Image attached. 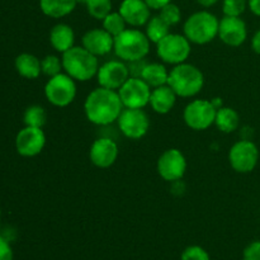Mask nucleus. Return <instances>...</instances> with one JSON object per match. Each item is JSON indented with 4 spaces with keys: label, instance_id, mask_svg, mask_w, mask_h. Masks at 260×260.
<instances>
[{
    "label": "nucleus",
    "instance_id": "6ab92c4d",
    "mask_svg": "<svg viewBox=\"0 0 260 260\" xmlns=\"http://www.w3.org/2000/svg\"><path fill=\"white\" fill-rule=\"evenodd\" d=\"M177 96L175 91L168 84H165V85L154 88V90L151 91L149 104L156 113L167 114L175 106Z\"/></svg>",
    "mask_w": 260,
    "mask_h": 260
},
{
    "label": "nucleus",
    "instance_id": "6e6552de",
    "mask_svg": "<svg viewBox=\"0 0 260 260\" xmlns=\"http://www.w3.org/2000/svg\"><path fill=\"white\" fill-rule=\"evenodd\" d=\"M216 107L211 101L206 99H197L193 101L185 107L183 118L185 124L194 131H203L215 123Z\"/></svg>",
    "mask_w": 260,
    "mask_h": 260
},
{
    "label": "nucleus",
    "instance_id": "a211bd4d",
    "mask_svg": "<svg viewBox=\"0 0 260 260\" xmlns=\"http://www.w3.org/2000/svg\"><path fill=\"white\" fill-rule=\"evenodd\" d=\"M151 8L145 0H123L119 5V10L127 24L132 27H141L149 22Z\"/></svg>",
    "mask_w": 260,
    "mask_h": 260
},
{
    "label": "nucleus",
    "instance_id": "2f4dec72",
    "mask_svg": "<svg viewBox=\"0 0 260 260\" xmlns=\"http://www.w3.org/2000/svg\"><path fill=\"white\" fill-rule=\"evenodd\" d=\"M182 260H210V255L203 248L198 245L188 246L182 253Z\"/></svg>",
    "mask_w": 260,
    "mask_h": 260
},
{
    "label": "nucleus",
    "instance_id": "7c9ffc66",
    "mask_svg": "<svg viewBox=\"0 0 260 260\" xmlns=\"http://www.w3.org/2000/svg\"><path fill=\"white\" fill-rule=\"evenodd\" d=\"M246 0H223L222 12L228 17H240L246 9Z\"/></svg>",
    "mask_w": 260,
    "mask_h": 260
},
{
    "label": "nucleus",
    "instance_id": "72a5a7b5",
    "mask_svg": "<svg viewBox=\"0 0 260 260\" xmlns=\"http://www.w3.org/2000/svg\"><path fill=\"white\" fill-rule=\"evenodd\" d=\"M13 258L14 254L12 246L3 236H0V260H13Z\"/></svg>",
    "mask_w": 260,
    "mask_h": 260
},
{
    "label": "nucleus",
    "instance_id": "9b49d317",
    "mask_svg": "<svg viewBox=\"0 0 260 260\" xmlns=\"http://www.w3.org/2000/svg\"><path fill=\"white\" fill-rule=\"evenodd\" d=\"M123 108L142 109L150 103L151 88L141 78H128V80L118 89Z\"/></svg>",
    "mask_w": 260,
    "mask_h": 260
},
{
    "label": "nucleus",
    "instance_id": "58836bf2",
    "mask_svg": "<svg viewBox=\"0 0 260 260\" xmlns=\"http://www.w3.org/2000/svg\"><path fill=\"white\" fill-rule=\"evenodd\" d=\"M0 217H2V210H0Z\"/></svg>",
    "mask_w": 260,
    "mask_h": 260
},
{
    "label": "nucleus",
    "instance_id": "f03ea898",
    "mask_svg": "<svg viewBox=\"0 0 260 260\" xmlns=\"http://www.w3.org/2000/svg\"><path fill=\"white\" fill-rule=\"evenodd\" d=\"M61 60L65 73L74 80L88 81L98 73V57L84 47L74 46L62 53Z\"/></svg>",
    "mask_w": 260,
    "mask_h": 260
},
{
    "label": "nucleus",
    "instance_id": "20e7f679",
    "mask_svg": "<svg viewBox=\"0 0 260 260\" xmlns=\"http://www.w3.org/2000/svg\"><path fill=\"white\" fill-rule=\"evenodd\" d=\"M113 50L121 60L137 62L149 53L150 40L139 29H124L114 37Z\"/></svg>",
    "mask_w": 260,
    "mask_h": 260
},
{
    "label": "nucleus",
    "instance_id": "e433bc0d",
    "mask_svg": "<svg viewBox=\"0 0 260 260\" xmlns=\"http://www.w3.org/2000/svg\"><path fill=\"white\" fill-rule=\"evenodd\" d=\"M248 7L253 14L260 17V0H248Z\"/></svg>",
    "mask_w": 260,
    "mask_h": 260
},
{
    "label": "nucleus",
    "instance_id": "dca6fc26",
    "mask_svg": "<svg viewBox=\"0 0 260 260\" xmlns=\"http://www.w3.org/2000/svg\"><path fill=\"white\" fill-rule=\"evenodd\" d=\"M89 157L96 168L107 169L116 162L118 157V146L113 140L108 137H101L91 145Z\"/></svg>",
    "mask_w": 260,
    "mask_h": 260
},
{
    "label": "nucleus",
    "instance_id": "cd10ccee",
    "mask_svg": "<svg viewBox=\"0 0 260 260\" xmlns=\"http://www.w3.org/2000/svg\"><path fill=\"white\" fill-rule=\"evenodd\" d=\"M126 20L123 19L119 12H111L103 19V28L113 37L123 32L126 29Z\"/></svg>",
    "mask_w": 260,
    "mask_h": 260
},
{
    "label": "nucleus",
    "instance_id": "4c0bfd02",
    "mask_svg": "<svg viewBox=\"0 0 260 260\" xmlns=\"http://www.w3.org/2000/svg\"><path fill=\"white\" fill-rule=\"evenodd\" d=\"M217 2L218 0H197L198 4L202 5V7H205V8L212 7V5H215Z\"/></svg>",
    "mask_w": 260,
    "mask_h": 260
},
{
    "label": "nucleus",
    "instance_id": "423d86ee",
    "mask_svg": "<svg viewBox=\"0 0 260 260\" xmlns=\"http://www.w3.org/2000/svg\"><path fill=\"white\" fill-rule=\"evenodd\" d=\"M190 42L185 36L169 33L156 43L157 56L161 61L172 65H179L187 61L190 55Z\"/></svg>",
    "mask_w": 260,
    "mask_h": 260
},
{
    "label": "nucleus",
    "instance_id": "b1692460",
    "mask_svg": "<svg viewBox=\"0 0 260 260\" xmlns=\"http://www.w3.org/2000/svg\"><path fill=\"white\" fill-rule=\"evenodd\" d=\"M240 123V117L235 109L230 107H221L216 112L215 124L223 134H231L236 131Z\"/></svg>",
    "mask_w": 260,
    "mask_h": 260
},
{
    "label": "nucleus",
    "instance_id": "f704fd0d",
    "mask_svg": "<svg viewBox=\"0 0 260 260\" xmlns=\"http://www.w3.org/2000/svg\"><path fill=\"white\" fill-rule=\"evenodd\" d=\"M145 3H146L151 9L160 10L162 7H165L167 4L172 3V0H145Z\"/></svg>",
    "mask_w": 260,
    "mask_h": 260
},
{
    "label": "nucleus",
    "instance_id": "f8f14e48",
    "mask_svg": "<svg viewBox=\"0 0 260 260\" xmlns=\"http://www.w3.org/2000/svg\"><path fill=\"white\" fill-rule=\"evenodd\" d=\"M157 173L167 182L182 179L187 170L185 156L178 149H169L160 155L157 160Z\"/></svg>",
    "mask_w": 260,
    "mask_h": 260
},
{
    "label": "nucleus",
    "instance_id": "39448f33",
    "mask_svg": "<svg viewBox=\"0 0 260 260\" xmlns=\"http://www.w3.org/2000/svg\"><path fill=\"white\" fill-rule=\"evenodd\" d=\"M218 24L220 20L216 18V15L206 10H201L188 17L183 30L190 43L206 45L218 35Z\"/></svg>",
    "mask_w": 260,
    "mask_h": 260
},
{
    "label": "nucleus",
    "instance_id": "4468645a",
    "mask_svg": "<svg viewBox=\"0 0 260 260\" xmlns=\"http://www.w3.org/2000/svg\"><path fill=\"white\" fill-rule=\"evenodd\" d=\"M129 78V70L126 63L122 61H108L99 66L96 79H98L99 85L103 88L112 89V90H118Z\"/></svg>",
    "mask_w": 260,
    "mask_h": 260
},
{
    "label": "nucleus",
    "instance_id": "a878e982",
    "mask_svg": "<svg viewBox=\"0 0 260 260\" xmlns=\"http://www.w3.org/2000/svg\"><path fill=\"white\" fill-rule=\"evenodd\" d=\"M46 121H47V113L43 107L30 106L25 109L24 116H23V122L25 126L42 128L46 124Z\"/></svg>",
    "mask_w": 260,
    "mask_h": 260
},
{
    "label": "nucleus",
    "instance_id": "ddd939ff",
    "mask_svg": "<svg viewBox=\"0 0 260 260\" xmlns=\"http://www.w3.org/2000/svg\"><path fill=\"white\" fill-rule=\"evenodd\" d=\"M46 145V135L42 128L25 126L15 137V149L20 156L33 157L40 154Z\"/></svg>",
    "mask_w": 260,
    "mask_h": 260
},
{
    "label": "nucleus",
    "instance_id": "473e14b6",
    "mask_svg": "<svg viewBox=\"0 0 260 260\" xmlns=\"http://www.w3.org/2000/svg\"><path fill=\"white\" fill-rule=\"evenodd\" d=\"M243 260H260V240L249 244L243 254Z\"/></svg>",
    "mask_w": 260,
    "mask_h": 260
},
{
    "label": "nucleus",
    "instance_id": "9d476101",
    "mask_svg": "<svg viewBox=\"0 0 260 260\" xmlns=\"http://www.w3.org/2000/svg\"><path fill=\"white\" fill-rule=\"evenodd\" d=\"M117 122L122 134L129 140L142 139L150 127L149 117L140 108H124Z\"/></svg>",
    "mask_w": 260,
    "mask_h": 260
},
{
    "label": "nucleus",
    "instance_id": "f3484780",
    "mask_svg": "<svg viewBox=\"0 0 260 260\" xmlns=\"http://www.w3.org/2000/svg\"><path fill=\"white\" fill-rule=\"evenodd\" d=\"M83 47L89 52L98 56H104L113 50L114 37L109 35L104 28L90 29L83 36Z\"/></svg>",
    "mask_w": 260,
    "mask_h": 260
},
{
    "label": "nucleus",
    "instance_id": "c756f323",
    "mask_svg": "<svg viewBox=\"0 0 260 260\" xmlns=\"http://www.w3.org/2000/svg\"><path fill=\"white\" fill-rule=\"evenodd\" d=\"M160 17L168 23V24L172 27V25L178 24L182 19V13H180L179 7L177 4H173V3H169L165 7H162L160 9Z\"/></svg>",
    "mask_w": 260,
    "mask_h": 260
},
{
    "label": "nucleus",
    "instance_id": "2eb2a0df",
    "mask_svg": "<svg viewBox=\"0 0 260 260\" xmlns=\"http://www.w3.org/2000/svg\"><path fill=\"white\" fill-rule=\"evenodd\" d=\"M218 37L225 45L231 47H239L245 42L248 37L246 24L240 17H225L218 24Z\"/></svg>",
    "mask_w": 260,
    "mask_h": 260
},
{
    "label": "nucleus",
    "instance_id": "aec40b11",
    "mask_svg": "<svg viewBox=\"0 0 260 260\" xmlns=\"http://www.w3.org/2000/svg\"><path fill=\"white\" fill-rule=\"evenodd\" d=\"M50 42L57 52L63 53L74 47L75 33L70 25L65 24V23H58V24L53 25V28L51 29Z\"/></svg>",
    "mask_w": 260,
    "mask_h": 260
},
{
    "label": "nucleus",
    "instance_id": "412c9836",
    "mask_svg": "<svg viewBox=\"0 0 260 260\" xmlns=\"http://www.w3.org/2000/svg\"><path fill=\"white\" fill-rule=\"evenodd\" d=\"M140 78L150 86V88H157L168 84V78H169V73H168L167 68L161 63L152 62L147 63L141 69L140 73Z\"/></svg>",
    "mask_w": 260,
    "mask_h": 260
},
{
    "label": "nucleus",
    "instance_id": "4be33fe9",
    "mask_svg": "<svg viewBox=\"0 0 260 260\" xmlns=\"http://www.w3.org/2000/svg\"><path fill=\"white\" fill-rule=\"evenodd\" d=\"M79 0H40L42 13L51 18H62L75 9Z\"/></svg>",
    "mask_w": 260,
    "mask_h": 260
},
{
    "label": "nucleus",
    "instance_id": "1a4fd4ad",
    "mask_svg": "<svg viewBox=\"0 0 260 260\" xmlns=\"http://www.w3.org/2000/svg\"><path fill=\"white\" fill-rule=\"evenodd\" d=\"M259 160V150L254 142L241 140L234 144L229 151L231 168L238 173H250L255 169Z\"/></svg>",
    "mask_w": 260,
    "mask_h": 260
},
{
    "label": "nucleus",
    "instance_id": "c85d7f7f",
    "mask_svg": "<svg viewBox=\"0 0 260 260\" xmlns=\"http://www.w3.org/2000/svg\"><path fill=\"white\" fill-rule=\"evenodd\" d=\"M41 68L42 73L47 75L48 78L58 75L62 70V60L55 55H47L42 61H41Z\"/></svg>",
    "mask_w": 260,
    "mask_h": 260
},
{
    "label": "nucleus",
    "instance_id": "7ed1b4c3",
    "mask_svg": "<svg viewBox=\"0 0 260 260\" xmlns=\"http://www.w3.org/2000/svg\"><path fill=\"white\" fill-rule=\"evenodd\" d=\"M168 85L175 91L178 96L190 98L202 90L205 85V76L202 71L192 63H179L169 71Z\"/></svg>",
    "mask_w": 260,
    "mask_h": 260
},
{
    "label": "nucleus",
    "instance_id": "0eeeda50",
    "mask_svg": "<svg viewBox=\"0 0 260 260\" xmlns=\"http://www.w3.org/2000/svg\"><path fill=\"white\" fill-rule=\"evenodd\" d=\"M45 95L52 106L68 107L76 96L75 81L66 73L52 76L45 85Z\"/></svg>",
    "mask_w": 260,
    "mask_h": 260
},
{
    "label": "nucleus",
    "instance_id": "c9c22d12",
    "mask_svg": "<svg viewBox=\"0 0 260 260\" xmlns=\"http://www.w3.org/2000/svg\"><path fill=\"white\" fill-rule=\"evenodd\" d=\"M251 48L255 53L260 55V29L256 30L255 35L253 36V40H251Z\"/></svg>",
    "mask_w": 260,
    "mask_h": 260
},
{
    "label": "nucleus",
    "instance_id": "bb28decb",
    "mask_svg": "<svg viewBox=\"0 0 260 260\" xmlns=\"http://www.w3.org/2000/svg\"><path fill=\"white\" fill-rule=\"evenodd\" d=\"M86 10L93 18L103 20L112 12V0H84Z\"/></svg>",
    "mask_w": 260,
    "mask_h": 260
},
{
    "label": "nucleus",
    "instance_id": "f257e3e1",
    "mask_svg": "<svg viewBox=\"0 0 260 260\" xmlns=\"http://www.w3.org/2000/svg\"><path fill=\"white\" fill-rule=\"evenodd\" d=\"M123 111V104L119 98L118 91L112 89H94L86 96L84 103V112L89 122L98 126H107L117 121Z\"/></svg>",
    "mask_w": 260,
    "mask_h": 260
},
{
    "label": "nucleus",
    "instance_id": "5701e85b",
    "mask_svg": "<svg viewBox=\"0 0 260 260\" xmlns=\"http://www.w3.org/2000/svg\"><path fill=\"white\" fill-rule=\"evenodd\" d=\"M14 65L18 74L25 79H37L42 73L41 61L32 53H20L15 58Z\"/></svg>",
    "mask_w": 260,
    "mask_h": 260
},
{
    "label": "nucleus",
    "instance_id": "393cba45",
    "mask_svg": "<svg viewBox=\"0 0 260 260\" xmlns=\"http://www.w3.org/2000/svg\"><path fill=\"white\" fill-rule=\"evenodd\" d=\"M169 28L170 25L160 15H155L150 18L149 22L146 23V36L150 42L157 43L165 36L169 35Z\"/></svg>",
    "mask_w": 260,
    "mask_h": 260
}]
</instances>
